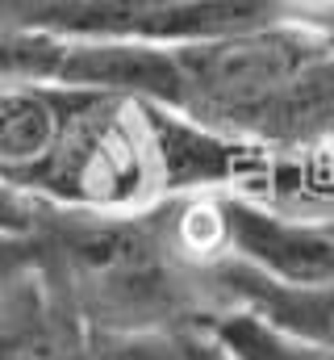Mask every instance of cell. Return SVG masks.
<instances>
[{"label": "cell", "mask_w": 334, "mask_h": 360, "mask_svg": "<svg viewBox=\"0 0 334 360\" xmlns=\"http://www.w3.org/2000/svg\"><path fill=\"white\" fill-rule=\"evenodd\" d=\"M80 360H184V331H84Z\"/></svg>", "instance_id": "obj_12"}, {"label": "cell", "mask_w": 334, "mask_h": 360, "mask_svg": "<svg viewBox=\"0 0 334 360\" xmlns=\"http://www.w3.org/2000/svg\"><path fill=\"white\" fill-rule=\"evenodd\" d=\"M184 360H239L213 331H184Z\"/></svg>", "instance_id": "obj_15"}, {"label": "cell", "mask_w": 334, "mask_h": 360, "mask_svg": "<svg viewBox=\"0 0 334 360\" xmlns=\"http://www.w3.org/2000/svg\"><path fill=\"white\" fill-rule=\"evenodd\" d=\"M84 331L42 260L0 293V360H80Z\"/></svg>", "instance_id": "obj_8"}, {"label": "cell", "mask_w": 334, "mask_h": 360, "mask_svg": "<svg viewBox=\"0 0 334 360\" xmlns=\"http://www.w3.org/2000/svg\"><path fill=\"white\" fill-rule=\"evenodd\" d=\"M276 21H293L280 0H96L63 30V38H134L159 46H192Z\"/></svg>", "instance_id": "obj_4"}, {"label": "cell", "mask_w": 334, "mask_h": 360, "mask_svg": "<svg viewBox=\"0 0 334 360\" xmlns=\"http://www.w3.org/2000/svg\"><path fill=\"white\" fill-rule=\"evenodd\" d=\"M213 289L222 297V310H247L267 327L334 352V281L326 285H276L239 260H213L209 264Z\"/></svg>", "instance_id": "obj_10"}, {"label": "cell", "mask_w": 334, "mask_h": 360, "mask_svg": "<svg viewBox=\"0 0 334 360\" xmlns=\"http://www.w3.org/2000/svg\"><path fill=\"white\" fill-rule=\"evenodd\" d=\"M226 239L230 260L276 285L334 281V231L322 218L272 210L247 193H226Z\"/></svg>", "instance_id": "obj_6"}, {"label": "cell", "mask_w": 334, "mask_h": 360, "mask_svg": "<svg viewBox=\"0 0 334 360\" xmlns=\"http://www.w3.org/2000/svg\"><path fill=\"white\" fill-rule=\"evenodd\" d=\"M142 122L151 134L155 151V172H159V193L163 197H184V193H234L247 180H263L272 151L213 130L188 113L142 105Z\"/></svg>", "instance_id": "obj_5"}, {"label": "cell", "mask_w": 334, "mask_h": 360, "mask_svg": "<svg viewBox=\"0 0 334 360\" xmlns=\"http://www.w3.org/2000/svg\"><path fill=\"white\" fill-rule=\"evenodd\" d=\"M284 13L301 25H314L322 34H334V0H280Z\"/></svg>", "instance_id": "obj_14"}, {"label": "cell", "mask_w": 334, "mask_h": 360, "mask_svg": "<svg viewBox=\"0 0 334 360\" xmlns=\"http://www.w3.org/2000/svg\"><path fill=\"white\" fill-rule=\"evenodd\" d=\"M25 193L67 210H142L159 201V172L142 105L88 92L63 130L55 155L25 184Z\"/></svg>", "instance_id": "obj_3"}, {"label": "cell", "mask_w": 334, "mask_h": 360, "mask_svg": "<svg viewBox=\"0 0 334 360\" xmlns=\"http://www.w3.org/2000/svg\"><path fill=\"white\" fill-rule=\"evenodd\" d=\"M25 197V235L88 331H209L226 314L209 264L175 248L159 201L100 214Z\"/></svg>", "instance_id": "obj_1"}, {"label": "cell", "mask_w": 334, "mask_h": 360, "mask_svg": "<svg viewBox=\"0 0 334 360\" xmlns=\"http://www.w3.org/2000/svg\"><path fill=\"white\" fill-rule=\"evenodd\" d=\"M55 80L80 92L121 96L159 109H175L180 101L175 46L134 42V38H63V59Z\"/></svg>", "instance_id": "obj_7"}, {"label": "cell", "mask_w": 334, "mask_h": 360, "mask_svg": "<svg viewBox=\"0 0 334 360\" xmlns=\"http://www.w3.org/2000/svg\"><path fill=\"white\" fill-rule=\"evenodd\" d=\"M59 59H63V38L42 34V30L0 25V89L4 84L55 80Z\"/></svg>", "instance_id": "obj_11"}, {"label": "cell", "mask_w": 334, "mask_h": 360, "mask_svg": "<svg viewBox=\"0 0 334 360\" xmlns=\"http://www.w3.org/2000/svg\"><path fill=\"white\" fill-rule=\"evenodd\" d=\"M330 46L334 34H322L301 21H276L234 38L175 46V113L259 143V130L272 117V109Z\"/></svg>", "instance_id": "obj_2"}, {"label": "cell", "mask_w": 334, "mask_h": 360, "mask_svg": "<svg viewBox=\"0 0 334 360\" xmlns=\"http://www.w3.org/2000/svg\"><path fill=\"white\" fill-rule=\"evenodd\" d=\"M88 92L67 89L59 80L4 84L0 89V184L25 188L55 155L63 130Z\"/></svg>", "instance_id": "obj_9"}, {"label": "cell", "mask_w": 334, "mask_h": 360, "mask_svg": "<svg viewBox=\"0 0 334 360\" xmlns=\"http://www.w3.org/2000/svg\"><path fill=\"white\" fill-rule=\"evenodd\" d=\"M38 260H42L38 239H29V235H13V231H0V293H4L17 276H25Z\"/></svg>", "instance_id": "obj_13"}]
</instances>
